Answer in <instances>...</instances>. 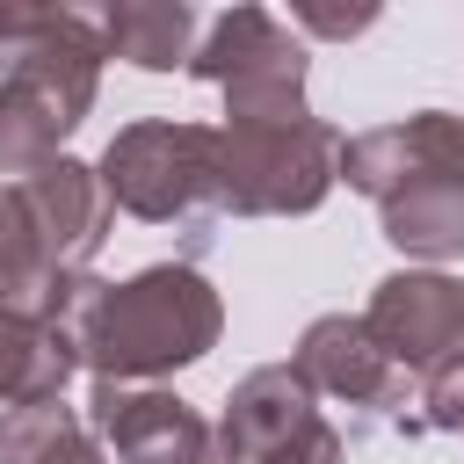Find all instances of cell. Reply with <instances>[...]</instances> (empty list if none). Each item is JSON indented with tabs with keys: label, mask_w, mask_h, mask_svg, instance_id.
<instances>
[{
	"label": "cell",
	"mask_w": 464,
	"mask_h": 464,
	"mask_svg": "<svg viewBox=\"0 0 464 464\" xmlns=\"http://www.w3.org/2000/svg\"><path fill=\"white\" fill-rule=\"evenodd\" d=\"M94 428L123 464H210V428L196 406L145 384H94Z\"/></svg>",
	"instance_id": "obj_9"
},
{
	"label": "cell",
	"mask_w": 464,
	"mask_h": 464,
	"mask_svg": "<svg viewBox=\"0 0 464 464\" xmlns=\"http://www.w3.org/2000/svg\"><path fill=\"white\" fill-rule=\"evenodd\" d=\"M334 174L384 210V239L420 261L464 254V116L420 109L406 123H377L341 138Z\"/></svg>",
	"instance_id": "obj_1"
},
{
	"label": "cell",
	"mask_w": 464,
	"mask_h": 464,
	"mask_svg": "<svg viewBox=\"0 0 464 464\" xmlns=\"http://www.w3.org/2000/svg\"><path fill=\"white\" fill-rule=\"evenodd\" d=\"M210 464H341V435L319 413V399L304 392V377L290 362L239 377L218 435H210Z\"/></svg>",
	"instance_id": "obj_6"
},
{
	"label": "cell",
	"mask_w": 464,
	"mask_h": 464,
	"mask_svg": "<svg viewBox=\"0 0 464 464\" xmlns=\"http://www.w3.org/2000/svg\"><path fill=\"white\" fill-rule=\"evenodd\" d=\"M72 362H80L72 341H58L51 326H36V319H22V312H0V406H7V413L58 399L65 377H72Z\"/></svg>",
	"instance_id": "obj_12"
},
{
	"label": "cell",
	"mask_w": 464,
	"mask_h": 464,
	"mask_svg": "<svg viewBox=\"0 0 464 464\" xmlns=\"http://www.w3.org/2000/svg\"><path fill=\"white\" fill-rule=\"evenodd\" d=\"M14 188H22V210H29V225H36V239H44V254H51V268L80 276V268L94 261V246L109 239V210H116L109 188H102V174L58 152L51 167L22 174Z\"/></svg>",
	"instance_id": "obj_8"
},
{
	"label": "cell",
	"mask_w": 464,
	"mask_h": 464,
	"mask_svg": "<svg viewBox=\"0 0 464 464\" xmlns=\"http://www.w3.org/2000/svg\"><path fill=\"white\" fill-rule=\"evenodd\" d=\"M0 464H102L87 420L58 399L0 413Z\"/></svg>",
	"instance_id": "obj_14"
},
{
	"label": "cell",
	"mask_w": 464,
	"mask_h": 464,
	"mask_svg": "<svg viewBox=\"0 0 464 464\" xmlns=\"http://www.w3.org/2000/svg\"><path fill=\"white\" fill-rule=\"evenodd\" d=\"M188 44H196V14H188L181 0H123V7L102 14V51H109V58H130V65H145V72L181 65Z\"/></svg>",
	"instance_id": "obj_13"
},
{
	"label": "cell",
	"mask_w": 464,
	"mask_h": 464,
	"mask_svg": "<svg viewBox=\"0 0 464 464\" xmlns=\"http://www.w3.org/2000/svg\"><path fill=\"white\" fill-rule=\"evenodd\" d=\"M362 334L384 348V362L413 384L442 377L450 362H464V283L457 276H435V268H406V276H384L370 290V312H362Z\"/></svg>",
	"instance_id": "obj_7"
},
{
	"label": "cell",
	"mask_w": 464,
	"mask_h": 464,
	"mask_svg": "<svg viewBox=\"0 0 464 464\" xmlns=\"http://www.w3.org/2000/svg\"><path fill=\"white\" fill-rule=\"evenodd\" d=\"M290 370L304 377L312 399H348V406H406V384H413L384 362V348L362 334V319H341V312L304 326Z\"/></svg>",
	"instance_id": "obj_10"
},
{
	"label": "cell",
	"mask_w": 464,
	"mask_h": 464,
	"mask_svg": "<svg viewBox=\"0 0 464 464\" xmlns=\"http://www.w3.org/2000/svg\"><path fill=\"white\" fill-rule=\"evenodd\" d=\"M413 406H420V413H413L406 428H464V362H450L442 377H428Z\"/></svg>",
	"instance_id": "obj_15"
},
{
	"label": "cell",
	"mask_w": 464,
	"mask_h": 464,
	"mask_svg": "<svg viewBox=\"0 0 464 464\" xmlns=\"http://www.w3.org/2000/svg\"><path fill=\"white\" fill-rule=\"evenodd\" d=\"M102 14L36 7V29L0 51V174H36L94 109L102 80Z\"/></svg>",
	"instance_id": "obj_4"
},
{
	"label": "cell",
	"mask_w": 464,
	"mask_h": 464,
	"mask_svg": "<svg viewBox=\"0 0 464 464\" xmlns=\"http://www.w3.org/2000/svg\"><path fill=\"white\" fill-rule=\"evenodd\" d=\"M297 22H304V29H319V36H355V29H370L377 14H370V7H355V14H326V7H297Z\"/></svg>",
	"instance_id": "obj_16"
},
{
	"label": "cell",
	"mask_w": 464,
	"mask_h": 464,
	"mask_svg": "<svg viewBox=\"0 0 464 464\" xmlns=\"http://www.w3.org/2000/svg\"><path fill=\"white\" fill-rule=\"evenodd\" d=\"M218 326H225L218 290L188 261H160V268H138L130 283L94 290L80 319V362L94 370V384H152L210 355Z\"/></svg>",
	"instance_id": "obj_3"
},
{
	"label": "cell",
	"mask_w": 464,
	"mask_h": 464,
	"mask_svg": "<svg viewBox=\"0 0 464 464\" xmlns=\"http://www.w3.org/2000/svg\"><path fill=\"white\" fill-rule=\"evenodd\" d=\"M94 174H102L109 203H123L130 218H152V225L196 218L225 188V138L210 123H174V116L130 123V130L109 138Z\"/></svg>",
	"instance_id": "obj_5"
},
{
	"label": "cell",
	"mask_w": 464,
	"mask_h": 464,
	"mask_svg": "<svg viewBox=\"0 0 464 464\" xmlns=\"http://www.w3.org/2000/svg\"><path fill=\"white\" fill-rule=\"evenodd\" d=\"M188 72L210 87H246V80H304V51L297 36L268 14V7H232L218 14V29L188 51Z\"/></svg>",
	"instance_id": "obj_11"
},
{
	"label": "cell",
	"mask_w": 464,
	"mask_h": 464,
	"mask_svg": "<svg viewBox=\"0 0 464 464\" xmlns=\"http://www.w3.org/2000/svg\"><path fill=\"white\" fill-rule=\"evenodd\" d=\"M225 188L218 203L239 218H283V210H319L334 188L341 138L304 109V80H246L225 87Z\"/></svg>",
	"instance_id": "obj_2"
}]
</instances>
